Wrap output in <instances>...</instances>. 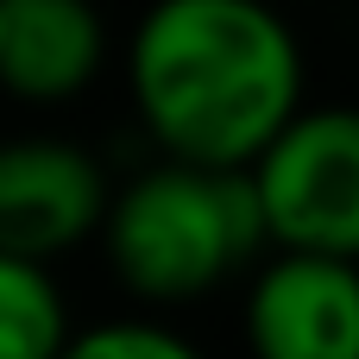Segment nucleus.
<instances>
[{"mask_svg":"<svg viewBox=\"0 0 359 359\" xmlns=\"http://www.w3.org/2000/svg\"><path fill=\"white\" fill-rule=\"evenodd\" d=\"M126 88L164 164L252 170L303 114V44L259 0H164L126 44Z\"/></svg>","mask_w":359,"mask_h":359,"instance_id":"f257e3e1","label":"nucleus"},{"mask_svg":"<svg viewBox=\"0 0 359 359\" xmlns=\"http://www.w3.org/2000/svg\"><path fill=\"white\" fill-rule=\"evenodd\" d=\"M107 271L139 303H196L221 290L233 271L259 265L265 221L246 170H189L151 164L126 189H114L101 215Z\"/></svg>","mask_w":359,"mask_h":359,"instance_id":"f03ea898","label":"nucleus"},{"mask_svg":"<svg viewBox=\"0 0 359 359\" xmlns=\"http://www.w3.org/2000/svg\"><path fill=\"white\" fill-rule=\"evenodd\" d=\"M252 359H359V265L271 252L246 290Z\"/></svg>","mask_w":359,"mask_h":359,"instance_id":"39448f33","label":"nucleus"},{"mask_svg":"<svg viewBox=\"0 0 359 359\" xmlns=\"http://www.w3.org/2000/svg\"><path fill=\"white\" fill-rule=\"evenodd\" d=\"M107 63L101 13L82 0H0V88L50 107L82 95Z\"/></svg>","mask_w":359,"mask_h":359,"instance_id":"423d86ee","label":"nucleus"},{"mask_svg":"<svg viewBox=\"0 0 359 359\" xmlns=\"http://www.w3.org/2000/svg\"><path fill=\"white\" fill-rule=\"evenodd\" d=\"M265 246L359 265V107H303L246 170Z\"/></svg>","mask_w":359,"mask_h":359,"instance_id":"7ed1b4c3","label":"nucleus"},{"mask_svg":"<svg viewBox=\"0 0 359 359\" xmlns=\"http://www.w3.org/2000/svg\"><path fill=\"white\" fill-rule=\"evenodd\" d=\"M69 303L44 265L0 259V359H57L69 341Z\"/></svg>","mask_w":359,"mask_h":359,"instance_id":"0eeeda50","label":"nucleus"},{"mask_svg":"<svg viewBox=\"0 0 359 359\" xmlns=\"http://www.w3.org/2000/svg\"><path fill=\"white\" fill-rule=\"evenodd\" d=\"M57 359H202V347L151 316H114V322L76 328Z\"/></svg>","mask_w":359,"mask_h":359,"instance_id":"6e6552de","label":"nucleus"},{"mask_svg":"<svg viewBox=\"0 0 359 359\" xmlns=\"http://www.w3.org/2000/svg\"><path fill=\"white\" fill-rule=\"evenodd\" d=\"M114 189L88 145L25 133L0 139V259L44 265L101 233Z\"/></svg>","mask_w":359,"mask_h":359,"instance_id":"20e7f679","label":"nucleus"}]
</instances>
